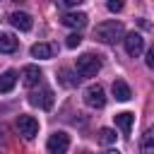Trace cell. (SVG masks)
Here are the masks:
<instances>
[{"label":"cell","mask_w":154,"mask_h":154,"mask_svg":"<svg viewBox=\"0 0 154 154\" xmlns=\"http://www.w3.org/2000/svg\"><path fill=\"white\" fill-rule=\"evenodd\" d=\"M2 132H5V130H2V128H0V142H2V140H5V137H2Z\"/></svg>","instance_id":"obj_24"},{"label":"cell","mask_w":154,"mask_h":154,"mask_svg":"<svg viewBox=\"0 0 154 154\" xmlns=\"http://www.w3.org/2000/svg\"><path fill=\"white\" fill-rule=\"evenodd\" d=\"M41 70L36 67V65H26L24 70H22V84L24 87H36L38 82H41Z\"/></svg>","instance_id":"obj_10"},{"label":"cell","mask_w":154,"mask_h":154,"mask_svg":"<svg viewBox=\"0 0 154 154\" xmlns=\"http://www.w3.org/2000/svg\"><path fill=\"white\" fill-rule=\"evenodd\" d=\"M113 96H116V101H130V99H132V91H130L128 82L116 79V82H113Z\"/></svg>","instance_id":"obj_11"},{"label":"cell","mask_w":154,"mask_h":154,"mask_svg":"<svg viewBox=\"0 0 154 154\" xmlns=\"http://www.w3.org/2000/svg\"><path fill=\"white\" fill-rule=\"evenodd\" d=\"M31 58H41V60L53 58V46L51 43H34L31 46Z\"/></svg>","instance_id":"obj_15"},{"label":"cell","mask_w":154,"mask_h":154,"mask_svg":"<svg viewBox=\"0 0 154 154\" xmlns=\"http://www.w3.org/2000/svg\"><path fill=\"white\" fill-rule=\"evenodd\" d=\"M84 0H58V5L60 7H77V5H82Z\"/></svg>","instance_id":"obj_21"},{"label":"cell","mask_w":154,"mask_h":154,"mask_svg":"<svg viewBox=\"0 0 154 154\" xmlns=\"http://www.w3.org/2000/svg\"><path fill=\"white\" fill-rule=\"evenodd\" d=\"M79 43H82V36H79V34H70V36L65 38V46H67V48H77Z\"/></svg>","instance_id":"obj_19"},{"label":"cell","mask_w":154,"mask_h":154,"mask_svg":"<svg viewBox=\"0 0 154 154\" xmlns=\"http://www.w3.org/2000/svg\"><path fill=\"white\" fill-rule=\"evenodd\" d=\"M140 152L142 154H154V125L144 130V135L140 140Z\"/></svg>","instance_id":"obj_13"},{"label":"cell","mask_w":154,"mask_h":154,"mask_svg":"<svg viewBox=\"0 0 154 154\" xmlns=\"http://www.w3.org/2000/svg\"><path fill=\"white\" fill-rule=\"evenodd\" d=\"M17 51V38L12 34L0 31V53H14Z\"/></svg>","instance_id":"obj_16"},{"label":"cell","mask_w":154,"mask_h":154,"mask_svg":"<svg viewBox=\"0 0 154 154\" xmlns=\"http://www.w3.org/2000/svg\"><path fill=\"white\" fill-rule=\"evenodd\" d=\"M99 142H101V144H113V142H116V132H113L111 128H101V130H99Z\"/></svg>","instance_id":"obj_17"},{"label":"cell","mask_w":154,"mask_h":154,"mask_svg":"<svg viewBox=\"0 0 154 154\" xmlns=\"http://www.w3.org/2000/svg\"><path fill=\"white\" fill-rule=\"evenodd\" d=\"M106 7H108L111 12H120V10H123V0H108Z\"/></svg>","instance_id":"obj_20"},{"label":"cell","mask_w":154,"mask_h":154,"mask_svg":"<svg viewBox=\"0 0 154 154\" xmlns=\"http://www.w3.org/2000/svg\"><path fill=\"white\" fill-rule=\"evenodd\" d=\"M60 82H63L65 87H75V84L79 82V77H77V75H72L70 70H60Z\"/></svg>","instance_id":"obj_18"},{"label":"cell","mask_w":154,"mask_h":154,"mask_svg":"<svg viewBox=\"0 0 154 154\" xmlns=\"http://www.w3.org/2000/svg\"><path fill=\"white\" fill-rule=\"evenodd\" d=\"M82 154H89V152H82Z\"/></svg>","instance_id":"obj_25"},{"label":"cell","mask_w":154,"mask_h":154,"mask_svg":"<svg viewBox=\"0 0 154 154\" xmlns=\"http://www.w3.org/2000/svg\"><path fill=\"white\" fill-rule=\"evenodd\" d=\"M17 130H19V135H22L24 140H34V137L38 135V120H36L34 116L22 113V116H17Z\"/></svg>","instance_id":"obj_4"},{"label":"cell","mask_w":154,"mask_h":154,"mask_svg":"<svg viewBox=\"0 0 154 154\" xmlns=\"http://www.w3.org/2000/svg\"><path fill=\"white\" fill-rule=\"evenodd\" d=\"M60 22H63L65 26H70V29H82V26L87 24V14H84V12H65V14L60 17Z\"/></svg>","instance_id":"obj_9"},{"label":"cell","mask_w":154,"mask_h":154,"mask_svg":"<svg viewBox=\"0 0 154 154\" xmlns=\"http://www.w3.org/2000/svg\"><path fill=\"white\" fill-rule=\"evenodd\" d=\"M46 149H48L51 154H65V152L70 149V135L63 132V130H55V132L48 137Z\"/></svg>","instance_id":"obj_5"},{"label":"cell","mask_w":154,"mask_h":154,"mask_svg":"<svg viewBox=\"0 0 154 154\" xmlns=\"http://www.w3.org/2000/svg\"><path fill=\"white\" fill-rule=\"evenodd\" d=\"M113 120H116V125H118L123 132H130V128H132V123H135V116H132L130 111H123V113H116Z\"/></svg>","instance_id":"obj_14"},{"label":"cell","mask_w":154,"mask_h":154,"mask_svg":"<svg viewBox=\"0 0 154 154\" xmlns=\"http://www.w3.org/2000/svg\"><path fill=\"white\" fill-rule=\"evenodd\" d=\"M144 60H147V67H149V70H154V46L147 51V58H144Z\"/></svg>","instance_id":"obj_22"},{"label":"cell","mask_w":154,"mask_h":154,"mask_svg":"<svg viewBox=\"0 0 154 154\" xmlns=\"http://www.w3.org/2000/svg\"><path fill=\"white\" fill-rule=\"evenodd\" d=\"M53 101H55V96H53V89H48V87L29 94V103H31V106H38V108H43V111L53 108Z\"/></svg>","instance_id":"obj_6"},{"label":"cell","mask_w":154,"mask_h":154,"mask_svg":"<svg viewBox=\"0 0 154 154\" xmlns=\"http://www.w3.org/2000/svg\"><path fill=\"white\" fill-rule=\"evenodd\" d=\"M7 19H10V24H12L14 29H19V31H29V29L34 26L31 14H26V12H12Z\"/></svg>","instance_id":"obj_8"},{"label":"cell","mask_w":154,"mask_h":154,"mask_svg":"<svg viewBox=\"0 0 154 154\" xmlns=\"http://www.w3.org/2000/svg\"><path fill=\"white\" fill-rule=\"evenodd\" d=\"M84 103L89 108H103L106 106V91L101 84H89L84 89Z\"/></svg>","instance_id":"obj_3"},{"label":"cell","mask_w":154,"mask_h":154,"mask_svg":"<svg viewBox=\"0 0 154 154\" xmlns=\"http://www.w3.org/2000/svg\"><path fill=\"white\" fill-rule=\"evenodd\" d=\"M123 43H125V51H128V55H132V58L142 55V51H144V38H142V34H137V31H130V34H125Z\"/></svg>","instance_id":"obj_7"},{"label":"cell","mask_w":154,"mask_h":154,"mask_svg":"<svg viewBox=\"0 0 154 154\" xmlns=\"http://www.w3.org/2000/svg\"><path fill=\"white\" fill-rule=\"evenodd\" d=\"M14 84H17V72H14V70H5V72L0 75V94L12 91Z\"/></svg>","instance_id":"obj_12"},{"label":"cell","mask_w":154,"mask_h":154,"mask_svg":"<svg viewBox=\"0 0 154 154\" xmlns=\"http://www.w3.org/2000/svg\"><path fill=\"white\" fill-rule=\"evenodd\" d=\"M94 38L101 41V43L123 41V38H125V26H123V22H118V19L101 22V24H96V29H94Z\"/></svg>","instance_id":"obj_1"},{"label":"cell","mask_w":154,"mask_h":154,"mask_svg":"<svg viewBox=\"0 0 154 154\" xmlns=\"http://www.w3.org/2000/svg\"><path fill=\"white\" fill-rule=\"evenodd\" d=\"M103 154H120L118 149H108V152H103Z\"/></svg>","instance_id":"obj_23"},{"label":"cell","mask_w":154,"mask_h":154,"mask_svg":"<svg viewBox=\"0 0 154 154\" xmlns=\"http://www.w3.org/2000/svg\"><path fill=\"white\" fill-rule=\"evenodd\" d=\"M99 70H101V55L82 53L77 58V75H82V77H96Z\"/></svg>","instance_id":"obj_2"}]
</instances>
